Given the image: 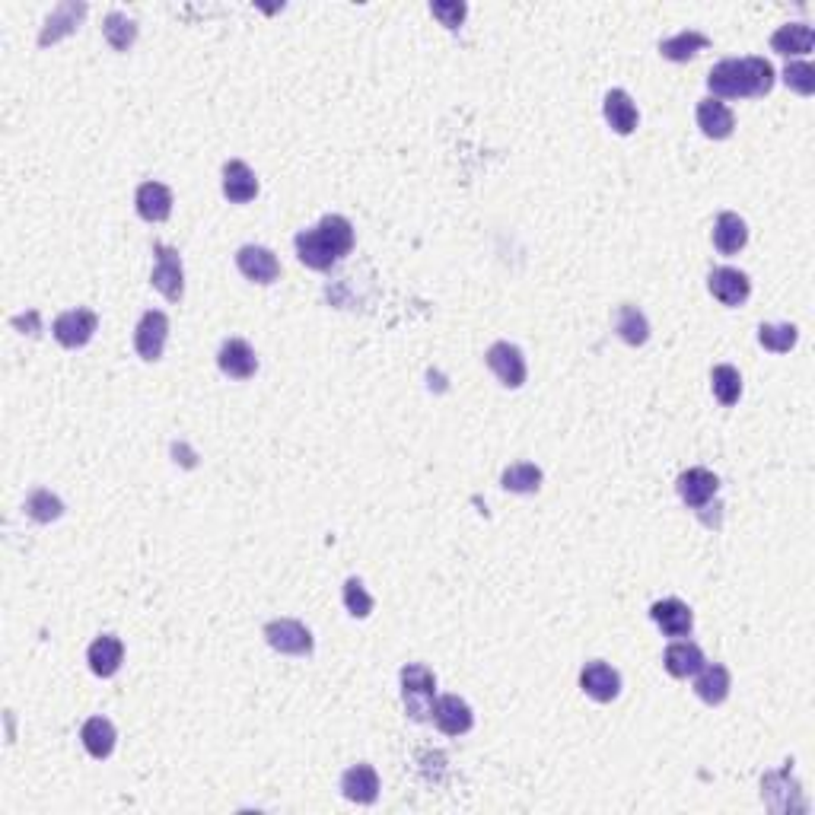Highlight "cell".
<instances>
[{
  "label": "cell",
  "instance_id": "obj_14",
  "mask_svg": "<svg viewBox=\"0 0 815 815\" xmlns=\"http://www.w3.org/2000/svg\"><path fill=\"white\" fill-rule=\"evenodd\" d=\"M217 367H220L223 376H230V379H249L258 370V357L249 348V341L230 338V341H223V348L217 354Z\"/></svg>",
  "mask_w": 815,
  "mask_h": 815
},
{
  "label": "cell",
  "instance_id": "obj_33",
  "mask_svg": "<svg viewBox=\"0 0 815 815\" xmlns=\"http://www.w3.org/2000/svg\"><path fill=\"white\" fill-rule=\"evenodd\" d=\"M796 338H800L796 325H771L768 322V325L758 328V344L771 354H787L796 344Z\"/></svg>",
  "mask_w": 815,
  "mask_h": 815
},
{
  "label": "cell",
  "instance_id": "obj_18",
  "mask_svg": "<svg viewBox=\"0 0 815 815\" xmlns=\"http://www.w3.org/2000/svg\"><path fill=\"white\" fill-rule=\"evenodd\" d=\"M137 214H141L147 223H163L172 214V192L163 182H144L134 195Z\"/></svg>",
  "mask_w": 815,
  "mask_h": 815
},
{
  "label": "cell",
  "instance_id": "obj_20",
  "mask_svg": "<svg viewBox=\"0 0 815 815\" xmlns=\"http://www.w3.org/2000/svg\"><path fill=\"white\" fill-rule=\"evenodd\" d=\"M704 663L707 660H704L701 647L691 644V640H675V644H669L663 653V666L672 679H688V675H695Z\"/></svg>",
  "mask_w": 815,
  "mask_h": 815
},
{
  "label": "cell",
  "instance_id": "obj_25",
  "mask_svg": "<svg viewBox=\"0 0 815 815\" xmlns=\"http://www.w3.org/2000/svg\"><path fill=\"white\" fill-rule=\"evenodd\" d=\"M80 739H83V749L90 752L93 758H109L115 752V726L112 720L106 717H90L83 723V730H80Z\"/></svg>",
  "mask_w": 815,
  "mask_h": 815
},
{
  "label": "cell",
  "instance_id": "obj_22",
  "mask_svg": "<svg viewBox=\"0 0 815 815\" xmlns=\"http://www.w3.org/2000/svg\"><path fill=\"white\" fill-rule=\"evenodd\" d=\"M223 195H227L233 204H249L258 195L255 172L242 160H230L227 166H223Z\"/></svg>",
  "mask_w": 815,
  "mask_h": 815
},
{
  "label": "cell",
  "instance_id": "obj_19",
  "mask_svg": "<svg viewBox=\"0 0 815 815\" xmlns=\"http://www.w3.org/2000/svg\"><path fill=\"white\" fill-rule=\"evenodd\" d=\"M698 128L707 134V137H714V141H726V137L733 134L736 128V118L730 112V106L720 99H701L698 102Z\"/></svg>",
  "mask_w": 815,
  "mask_h": 815
},
{
  "label": "cell",
  "instance_id": "obj_8",
  "mask_svg": "<svg viewBox=\"0 0 815 815\" xmlns=\"http://www.w3.org/2000/svg\"><path fill=\"white\" fill-rule=\"evenodd\" d=\"M166 338H169V319L166 312L160 309H150L144 312V319L137 322L134 328V348L144 360H160L163 357V348H166Z\"/></svg>",
  "mask_w": 815,
  "mask_h": 815
},
{
  "label": "cell",
  "instance_id": "obj_1",
  "mask_svg": "<svg viewBox=\"0 0 815 815\" xmlns=\"http://www.w3.org/2000/svg\"><path fill=\"white\" fill-rule=\"evenodd\" d=\"M297 246V258L312 268V271H328L335 262H341L344 255H351L354 249V227L348 217L341 214H328L319 220V227L303 230L293 239Z\"/></svg>",
  "mask_w": 815,
  "mask_h": 815
},
{
  "label": "cell",
  "instance_id": "obj_10",
  "mask_svg": "<svg viewBox=\"0 0 815 815\" xmlns=\"http://www.w3.org/2000/svg\"><path fill=\"white\" fill-rule=\"evenodd\" d=\"M433 723L440 726L446 736H465L475 726V714L459 695H443L433 701Z\"/></svg>",
  "mask_w": 815,
  "mask_h": 815
},
{
  "label": "cell",
  "instance_id": "obj_37",
  "mask_svg": "<svg viewBox=\"0 0 815 815\" xmlns=\"http://www.w3.org/2000/svg\"><path fill=\"white\" fill-rule=\"evenodd\" d=\"M430 13L437 16V20L446 26V29H459L468 7L459 4V0H437V4H430Z\"/></svg>",
  "mask_w": 815,
  "mask_h": 815
},
{
  "label": "cell",
  "instance_id": "obj_12",
  "mask_svg": "<svg viewBox=\"0 0 815 815\" xmlns=\"http://www.w3.org/2000/svg\"><path fill=\"white\" fill-rule=\"evenodd\" d=\"M580 688L593 701L609 704V701L618 698V691H621V675L609 663H599V660L596 663H586L583 672H580Z\"/></svg>",
  "mask_w": 815,
  "mask_h": 815
},
{
  "label": "cell",
  "instance_id": "obj_16",
  "mask_svg": "<svg viewBox=\"0 0 815 815\" xmlns=\"http://www.w3.org/2000/svg\"><path fill=\"white\" fill-rule=\"evenodd\" d=\"M121 660H125V644L115 634H102L96 637L90 650H86V663L99 675V679H112V675L121 669Z\"/></svg>",
  "mask_w": 815,
  "mask_h": 815
},
{
  "label": "cell",
  "instance_id": "obj_23",
  "mask_svg": "<svg viewBox=\"0 0 815 815\" xmlns=\"http://www.w3.org/2000/svg\"><path fill=\"white\" fill-rule=\"evenodd\" d=\"M745 242H749V227H745V220L733 211H723L714 223V246L720 255H736L745 249Z\"/></svg>",
  "mask_w": 815,
  "mask_h": 815
},
{
  "label": "cell",
  "instance_id": "obj_11",
  "mask_svg": "<svg viewBox=\"0 0 815 815\" xmlns=\"http://www.w3.org/2000/svg\"><path fill=\"white\" fill-rule=\"evenodd\" d=\"M675 491L685 500L688 507L701 510L707 500H714L717 491H720V478L714 472H707V468H688V472L679 475L675 481Z\"/></svg>",
  "mask_w": 815,
  "mask_h": 815
},
{
  "label": "cell",
  "instance_id": "obj_32",
  "mask_svg": "<svg viewBox=\"0 0 815 815\" xmlns=\"http://www.w3.org/2000/svg\"><path fill=\"white\" fill-rule=\"evenodd\" d=\"M102 32H106V42L115 48V51H128L137 39V23L125 13H109L106 23H102Z\"/></svg>",
  "mask_w": 815,
  "mask_h": 815
},
{
  "label": "cell",
  "instance_id": "obj_2",
  "mask_svg": "<svg viewBox=\"0 0 815 815\" xmlns=\"http://www.w3.org/2000/svg\"><path fill=\"white\" fill-rule=\"evenodd\" d=\"M710 93L720 99H752L768 96L774 86V67L771 61L749 55V58H726L714 71L707 74Z\"/></svg>",
  "mask_w": 815,
  "mask_h": 815
},
{
  "label": "cell",
  "instance_id": "obj_5",
  "mask_svg": "<svg viewBox=\"0 0 815 815\" xmlns=\"http://www.w3.org/2000/svg\"><path fill=\"white\" fill-rule=\"evenodd\" d=\"M156 255V268H153V287L163 293L166 300L179 303L185 293V271H182V258L172 246H153Z\"/></svg>",
  "mask_w": 815,
  "mask_h": 815
},
{
  "label": "cell",
  "instance_id": "obj_35",
  "mask_svg": "<svg viewBox=\"0 0 815 815\" xmlns=\"http://www.w3.org/2000/svg\"><path fill=\"white\" fill-rule=\"evenodd\" d=\"M784 83L800 96H812L815 93V67L809 61H790L784 71Z\"/></svg>",
  "mask_w": 815,
  "mask_h": 815
},
{
  "label": "cell",
  "instance_id": "obj_21",
  "mask_svg": "<svg viewBox=\"0 0 815 815\" xmlns=\"http://www.w3.org/2000/svg\"><path fill=\"white\" fill-rule=\"evenodd\" d=\"M341 793L348 796L351 803L370 806V803H376V796H379V774L370 765H354L341 777Z\"/></svg>",
  "mask_w": 815,
  "mask_h": 815
},
{
  "label": "cell",
  "instance_id": "obj_6",
  "mask_svg": "<svg viewBox=\"0 0 815 815\" xmlns=\"http://www.w3.org/2000/svg\"><path fill=\"white\" fill-rule=\"evenodd\" d=\"M268 647L284 653V656H309L312 653V634L306 624L293 621V618H277L265 628Z\"/></svg>",
  "mask_w": 815,
  "mask_h": 815
},
{
  "label": "cell",
  "instance_id": "obj_29",
  "mask_svg": "<svg viewBox=\"0 0 815 815\" xmlns=\"http://www.w3.org/2000/svg\"><path fill=\"white\" fill-rule=\"evenodd\" d=\"M707 45H710V39L704 36V32L685 29V32H679V36L660 42V51H663V58H669V61H688V58H695L698 51H704Z\"/></svg>",
  "mask_w": 815,
  "mask_h": 815
},
{
  "label": "cell",
  "instance_id": "obj_34",
  "mask_svg": "<svg viewBox=\"0 0 815 815\" xmlns=\"http://www.w3.org/2000/svg\"><path fill=\"white\" fill-rule=\"evenodd\" d=\"M26 513L36 519V523H51V519H58L64 513V504L51 491L36 488L26 497Z\"/></svg>",
  "mask_w": 815,
  "mask_h": 815
},
{
  "label": "cell",
  "instance_id": "obj_31",
  "mask_svg": "<svg viewBox=\"0 0 815 815\" xmlns=\"http://www.w3.org/2000/svg\"><path fill=\"white\" fill-rule=\"evenodd\" d=\"M710 383H714V395H717V402L720 405H736L739 402V395H742V376L736 367H730V363H720V367H714V373H710Z\"/></svg>",
  "mask_w": 815,
  "mask_h": 815
},
{
  "label": "cell",
  "instance_id": "obj_9",
  "mask_svg": "<svg viewBox=\"0 0 815 815\" xmlns=\"http://www.w3.org/2000/svg\"><path fill=\"white\" fill-rule=\"evenodd\" d=\"M236 268L242 271V277H249L255 284H274L281 277V262L265 246H242L236 252Z\"/></svg>",
  "mask_w": 815,
  "mask_h": 815
},
{
  "label": "cell",
  "instance_id": "obj_27",
  "mask_svg": "<svg viewBox=\"0 0 815 815\" xmlns=\"http://www.w3.org/2000/svg\"><path fill=\"white\" fill-rule=\"evenodd\" d=\"M83 16H86V4H61L55 13L48 16V23H45L42 36H39V45L48 48L51 42L64 39L67 32H74V29H77V23L83 20Z\"/></svg>",
  "mask_w": 815,
  "mask_h": 815
},
{
  "label": "cell",
  "instance_id": "obj_15",
  "mask_svg": "<svg viewBox=\"0 0 815 815\" xmlns=\"http://www.w3.org/2000/svg\"><path fill=\"white\" fill-rule=\"evenodd\" d=\"M730 688H733L730 669L720 666V663H704L695 672V695L710 707H717V704H723L726 698H730Z\"/></svg>",
  "mask_w": 815,
  "mask_h": 815
},
{
  "label": "cell",
  "instance_id": "obj_24",
  "mask_svg": "<svg viewBox=\"0 0 815 815\" xmlns=\"http://www.w3.org/2000/svg\"><path fill=\"white\" fill-rule=\"evenodd\" d=\"M602 112H605V121H609L615 134L628 137V134H634V131H637V121H640V115H637V106L631 102V96L624 93V90H612L609 96H605V106H602Z\"/></svg>",
  "mask_w": 815,
  "mask_h": 815
},
{
  "label": "cell",
  "instance_id": "obj_30",
  "mask_svg": "<svg viewBox=\"0 0 815 815\" xmlns=\"http://www.w3.org/2000/svg\"><path fill=\"white\" fill-rule=\"evenodd\" d=\"M500 484L513 494H535L542 488V468L532 462H516L500 475Z\"/></svg>",
  "mask_w": 815,
  "mask_h": 815
},
{
  "label": "cell",
  "instance_id": "obj_36",
  "mask_svg": "<svg viewBox=\"0 0 815 815\" xmlns=\"http://www.w3.org/2000/svg\"><path fill=\"white\" fill-rule=\"evenodd\" d=\"M344 605H348V612L354 618H367L373 612V596L363 589V583L357 577H351L348 583H344Z\"/></svg>",
  "mask_w": 815,
  "mask_h": 815
},
{
  "label": "cell",
  "instance_id": "obj_13",
  "mask_svg": "<svg viewBox=\"0 0 815 815\" xmlns=\"http://www.w3.org/2000/svg\"><path fill=\"white\" fill-rule=\"evenodd\" d=\"M707 287L723 306H742L752 293L749 277H745L742 271H736V268H714L707 277Z\"/></svg>",
  "mask_w": 815,
  "mask_h": 815
},
{
  "label": "cell",
  "instance_id": "obj_3",
  "mask_svg": "<svg viewBox=\"0 0 815 815\" xmlns=\"http://www.w3.org/2000/svg\"><path fill=\"white\" fill-rule=\"evenodd\" d=\"M433 695H437V679L427 666L411 663L402 669V698L414 723H427L433 717Z\"/></svg>",
  "mask_w": 815,
  "mask_h": 815
},
{
  "label": "cell",
  "instance_id": "obj_4",
  "mask_svg": "<svg viewBox=\"0 0 815 815\" xmlns=\"http://www.w3.org/2000/svg\"><path fill=\"white\" fill-rule=\"evenodd\" d=\"M96 328H99L96 312L80 306V309L61 312V316L55 319V325H51V335H55V341L61 344V348H83V344L93 341Z\"/></svg>",
  "mask_w": 815,
  "mask_h": 815
},
{
  "label": "cell",
  "instance_id": "obj_7",
  "mask_svg": "<svg viewBox=\"0 0 815 815\" xmlns=\"http://www.w3.org/2000/svg\"><path fill=\"white\" fill-rule=\"evenodd\" d=\"M484 360H488L491 373L507 389H519V386L526 383V357H523V351L516 348V344L497 341V344H491V351H488V357H484Z\"/></svg>",
  "mask_w": 815,
  "mask_h": 815
},
{
  "label": "cell",
  "instance_id": "obj_26",
  "mask_svg": "<svg viewBox=\"0 0 815 815\" xmlns=\"http://www.w3.org/2000/svg\"><path fill=\"white\" fill-rule=\"evenodd\" d=\"M815 45V32L809 23H787L780 26L771 36V48L780 51V55H809Z\"/></svg>",
  "mask_w": 815,
  "mask_h": 815
},
{
  "label": "cell",
  "instance_id": "obj_28",
  "mask_svg": "<svg viewBox=\"0 0 815 815\" xmlns=\"http://www.w3.org/2000/svg\"><path fill=\"white\" fill-rule=\"evenodd\" d=\"M615 332L624 344H631V348H640V344H647L650 338V322L647 316L640 312L637 306L624 303L618 306V316H615Z\"/></svg>",
  "mask_w": 815,
  "mask_h": 815
},
{
  "label": "cell",
  "instance_id": "obj_17",
  "mask_svg": "<svg viewBox=\"0 0 815 815\" xmlns=\"http://www.w3.org/2000/svg\"><path fill=\"white\" fill-rule=\"evenodd\" d=\"M650 618L660 624L666 637H685V634H691V628H695V615H691V609L682 599L653 602Z\"/></svg>",
  "mask_w": 815,
  "mask_h": 815
}]
</instances>
